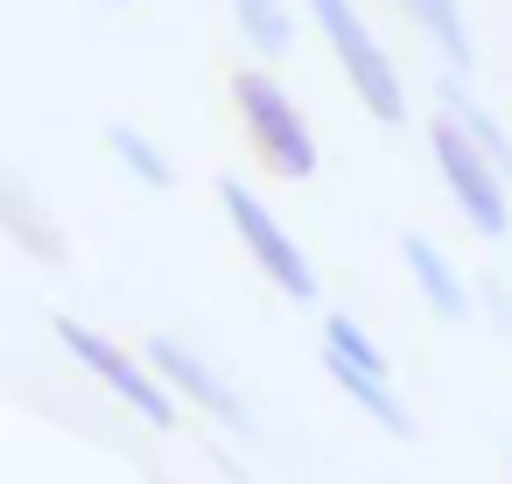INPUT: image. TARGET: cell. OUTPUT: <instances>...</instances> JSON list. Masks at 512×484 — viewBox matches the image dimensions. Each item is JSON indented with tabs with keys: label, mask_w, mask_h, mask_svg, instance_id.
<instances>
[{
	"label": "cell",
	"mask_w": 512,
	"mask_h": 484,
	"mask_svg": "<svg viewBox=\"0 0 512 484\" xmlns=\"http://www.w3.org/2000/svg\"><path fill=\"white\" fill-rule=\"evenodd\" d=\"M232 106H239V120H246L253 155L267 162V176H281V183H309V176H316L323 148H316L302 106H295L267 71H239V78H232Z\"/></svg>",
	"instance_id": "cell-1"
},
{
	"label": "cell",
	"mask_w": 512,
	"mask_h": 484,
	"mask_svg": "<svg viewBox=\"0 0 512 484\" xmlns=\"http://www.w3.org/2000/svg\"><path fill=\"white\" fill-rule=\"evenodd\" d=\"M309 15H316V29H323V43L337 50V71L351 78V92H358V106L372 113V120H386V127H400L407 120V92H400V71H393V57L379 50V36H372V22L351 8V0H309Z\"/></svg>",
	"instance_id": "cell-2"
},
{
	"label": "cell",
	"mask_w": 512,
	"mask_h": 484,
	"mask_svg": "<svg viewBox=\"0 0 512 484\" xmlns=\"http://www.w3.org/2000/svg\"><path fill=\"white\" fill-rule=\"evenodd\" d=\"M428 148H435V176H442V190L456 197V211H463V225L470 232H484V239H505V225H512V197H505V169L442 113L435 127H428Z\"/></svg>",
	"instance_id": "cell-3"
},
{
	"label": "cell",
	"mask_w": 512,
	"mask_h": 484,
	"mask_svg": "<svg viewBox=\"0 0 512 484\" xmlns=\"http://www.w3.org/2000/svg\"><path fill=\"white\" fill-rule=\"evenodd\" d=\"M57 344H64V351H71V358H78V365H85V372L120 400V407H134L148 428H176V393L162 386V372H155L148 358L120 351L113 337H99L92 323H71V316L57 323Z\"/></svg>",
	"instance_id": "cell-4"
},
{
	"label": "cell",
	"mask_w": 512,
	"mask_h": 484,
	"mask_svg": "<svg viewBox=\"0 0 512 484\" xmlns=\"http://www.w3.org/2000/svg\"><path fill=\"white\" fill-rule=\"evenodd\" d=\"M218 204H225V218H232V232H239V246L253 253V267L288 295V302H316V267H309V253L295 246V232L253 197V183H239V176H225L218 183Z\"/></svg>",
	"instance_id": "cell-5"
},
{
	"label": "cell",
	"mask_w": 512,
	"mask_h": 484,
	"mask_svg": "<svg viewBox=\"0 0 512 484\" xmlns=\"http://www.w3.org/2000/svg\"><path fill=\"white\" fill-rule=\"evenodd\" d=\"M148 365L162 372V386H169L176 400H197L211 421H225V428H246V421H253V414H246V400L232 393V379H225V372H211V365H204L190 344L155 337V344H148Z\"/></svg>",
	"instance_id": "cell-6"
},
{
	"label": "cell",
	"mask_w": 512,
	"mask_h": 484,
	"mask_svg": "<svg viewBox=\"0 0 512 484\" xmlns=\"http://www.w3.org/2000/svg\"><path fill=\"white\" fill-rule=\"evenodd\" d=\"M0 232H8L22 253L50 260V267H64V260H71V239H64V232H57V218L36 204V190H29V183H15V176H0Z\"/></svg>",
	"instance_id": "cell-7"
},
{
	"label": "cell",
	"mask_w": 512,
	"mask_h": 484,
	"mask_svg": "<svg viewBox=\"0 0 512 484\" xmlns=\"http://www.w3.org/2000/svg\"><path fill=\"white\" fill-rule=\"evenodd\" d=\"M400 260H407V274H414V288H421V302L435 316H449V323L470 316V288H463V274L449 267V253L428 232H400Z\"/></svg>",
	"instance_id": "cell-8"
},
{
	"label": "cell",
	"mask_w": 512,
	"mask_h": 484,
	"mask_svg": "<svg viewBox=\"0 0 512 484\" xmlns=\"http://www.w3.org/2000/svg\"><path fill=\"white\" fill-rule=\"evenodd\" d=\"M400 8L414 15V29L442 50V64L449 71H470L477 64V50H470V29H463V8L456 0H400Z\"/></svg>",
	"instance_id": "cell-9"
},
{
	"label": "cell",
	"mask_w": 512,
	"mask_h": 484,
	"mask_svg": "<svg viewBox=\"0 0 512 484\" xmlns=\"http://www.w3.org/2000/svg\"><path fill=\"white\" fill-rule=\"evenodd\" d=\"M435 92H442V113H449V120H456V127H463V134L491 155V162H498V169H512V141H505V127H498V120H491V113L463 92V78H442Z\"/></svg>",
	"instance_id": "cell-10"
},
{
	"label": "cell",
	"mask_w": 512,
	"mask_h": 484,
	"mask_svg": "<svg viewBox=\"0 0 512 484\" xmlns=\"http://www.w3.org/2000/svg\"><path fill=\"white\" fill-rule=\"evenodd\" d=\"M106 148H113V162L141 183V190H169L176 183V169H169V155L141 134V127H106Z\"/></svg>",
	"instance_id": "cell-11"
},
{
	"label": "cell",
	"mask_w": 512,
	"mask_h": 484,
	"mask_svg": "<svg viewBox=\"0 0 512 484\" xmlns=\"http://www.w3.org/2000/svg\"><path fill=\"white\" fill-rule=\"evenodd\" d=\"M232 22H239V36H246L260 57H281V50L295 43V22H288L281 0H232Z\"/></svg>",
	"instance_id": "cell-12"
},
{
	"label": "cell",
	"mask_w": 512,
	"mask_h": 484,
	"mask_svg": "<svg viewBox=\"0 0 512 484\" xmlns=\"http://www.w3.org/2000/svg\"><path fill=\"white\" fill-rule=\"evenodd\" d=\"M323 351H337V358H351V365H365V372H386V351L351 323V316H323ZM393 379V372H386Z\"/></svg>",
	"instance_id": "cell-13"
}]
</instances>
